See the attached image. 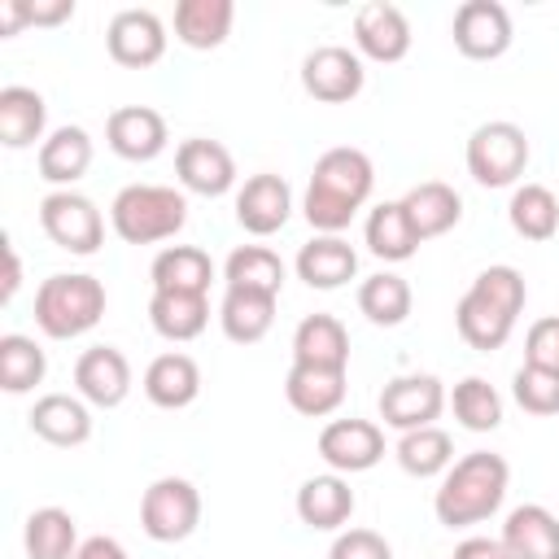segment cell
<instances>
[{
	"label": "cell",
	"instance_id": "obj_1",
	"mask_svg": "<svg viewBox=\"0 0 559 559\" xmlns=\"http://www.w3.org/2000/svg\"><path fill=\"white\" fill-rule=\"evenodd\" d=\"M371 183H376V170H371V157L362 148H345V144L328 148L314 162V175H310V188H306V218H310V227H319L328 236L349 227L358 205L371 197Z\"/></svg>",
	"mask_w": 559,
	"mask_h": 559
},
{
	"label": "cell",
	"instance_id": "obj_2",
	"mask_svg": "<svg viewBox=\"0 0 559 559\" xmlns=\"http://www.w3.org/2000/svg\"><path fill=\"white\" fill-rule=\"evenodd\" d=\"M507 480H511V467H507L502 454L472 450V454H463V459L445 472V480H441V489H437V498H432V511H437V520L450 524V528L476 524V520H485V515H493V511L502 507Z\"/></svg>",
	"mask_w": 559,
	"mask_h": 559
},
{
	"label": "cell",
	"instance_id": "obj_3",
	"mask_svg": "<svg viewBox=\"0 0 559 559\" xmlns=\"http://www.w3.org/2000/svg\"><path fill=\"white\" fill-rule=\"evenodd\" d=\"M109 223L127 245H153V240L175 236L188 223V201L183 192L162 188V183H131L114 197Z\"/></svg>",
	"mask_w": 559,
	"mask_h": 559
},
{
	"label": "cell",
	"instance_id": "obj_4",
	"mask_svg": "<svg viewBox=\"0 0 559 559\" xmlns=\"http://www.w3.org/2000/svg\"><path fill=\"white\" fill-rule=\"evenodd\" d=\"M105 314V288L96 275H48L35 293V323L57 336H83L87 328H96Z\"/></svg>",
	"mask_w": 559,
	"mask_h": 559
},
{
	"label": "cell",
	"instance_id": "obj_5",
	"mask_svg": "<svg viewBox=\"0 0 559 559\" xmlns=\"http://www.w3.org/2000/svg\"><path fill=\"white\" fill-rule=\"evenodd\" d=\"M528 166V140L515 122H480L467 140V170L485 188H507Z\"/></svg>",
	"mask_w": 559,
	"mask_h": 559
},
{
	"label": "cell",
	"instance_id": "obj_6",
	"mask_svg": "<svg viewBox=\"0 0 559 559\" xmlns=\"http://www.w3.org/2000/svg\"><path fill=\"white\" fill-rule=\"evenodd\" d=\"M201 520V493L183 476H162L140 498V528L153 542H183Z\"/></svg>",
	"mask_w": 559,
	"mask_h": 559
},
{
	"label": "cell",
	"instance_id": "obj_7",
	"mask_svg": "<svg viewBox=\"0 0 559 559\" xmlns=\"http://www.w3.org/2000/svg\"><path fill=\"white\" fill-rule=\"evenodd\" d=\"M39 223L48 231L52 245L70 249V253H96L100 240H105V223H100V210L83 197V192H48L39 201Z\"/></svg>",
	"mask_w": 559,
	"mask_h": 559
},
{
	"label": "cell",
	"instance_id": "obj_8",
	"mask_svg": "<svg viewBox=\"0 0 559 559\" xmlns=\"http://www.w3.org/2000/svg\"><path fill=\"white\" fill-rule=\"evenodd\" d=\"M441 406H445V389L437 376H397L380 389V419L402 432L432 428Z\"/></svg>",
	"mask_w": 559,
	"mask_h": 559
},
{
	"label": "cell",
	"instance_id": "obj_9",
	"mask_svg": "<svg viewBox=\"0 0 559 559\" xmlns=\"http://www.w3.org/2000/svg\"><path fill=\"white\" fill-rule=\"evenodd\" d=\"M301 87L323 100V105H341L354 100L362 92V61L358 52L341 48V44H323L301 61Z\"/></svg>",
	"mask_w": 559,
	"mask_h": 559
},
{
	"label": "cell",
	"instance_id": "obj_10",
	"mask_svg": "<svg viewBox=\"0 0 559 559\" xmlns=\"http://www.w3.org/2000/svg\"><path fill=\"white\" fill-rule=\"evenodd\" d=\"M105 44H109V57L118 66L144 70V66L162 61V52H166V26H162V17L153 9H122V13H114V22L105 31Z\"/></svg>",
	"mask_w": 559,
	"mask_h": 559
},
{
	"label": "cell",
	"instance_id": "obj_11",
	"mask_svg": "<svg viewBox=\"0 0 559 559\" xmlns=\"http://www.w3.org/2000/svg\"><path fill=\"white\" fill-rule=\"evenodd\" d=\"M454 44L463 57L489 61L502 57L511 44V17L498 0H463L454 13Z\"/></svg>",
	"mask_w": 559,
	"mask_h": 559
},
{
	"label": "cell",
	"instance_id": "obj_12",
	"mask_svg": "<svg viewBox=\"0 0 559 559\" xmlns=\"http://www.w3.org/2000/svg\"><path fill=\"white\" fill-rule=\"evenodd\" d=\"M319 454L336 472H367L384 459V432L371 419H332L319 432Z\"/></svg>",
	"mask_w": 559,
	"mask_h": 559
},
{
	"label": "cell",
	"instance_id": "obj_13",
	"mask_svg": "<svg viewBox=\"0 0 559 559\" xmlns=\"http://www.w3.org/2000/svg\"><path fill=\"white\" fill-rule=\"evenodd\" d=\"M105 140L127 162H148L166 148V118L148 105H122L105 122Z\"/></svg>",
	"mask_w": 559,
	"mask_h": 559
},
{
	"label": "cell",
	"instance_id": "obj_14",
	"mask_svg": "<svg viewBox=\"0 0 559 559\" xmlns=\"http://www.w3.org/2000/svg\"><path fill=\"white\" fill-rule=\"evenodd\" d=\"M175 170L183 179V188L201 192V197H223L236 183V162L218 140H183L175 153Z\"/></svg>",
	"mask_w": 559,
	"mask_h": 559
},
{
	"label": "cell",
	"instance_id": "obj_15",
	"mask_svg": "<svg viewBox=\"0 0 559 559\" xmlns=\"http://www.w3.org/2000/svg\"><path fill=\"white\" fill-rule=\"evenodd\" d=\"M288 214H293V192H288V183L280 175H253L236 192V218L253 236L280 231L288 223Z\"/></svg>",
	"mask_w": 559,
	"mask_h": 559
},
{
	"label": "cell",
	"instance_id": "obj_16",
	"mask_svg": "<svg viewBox=\"0 0 559 559\" xmlns=\"http://www.w3.org/2000/svg\"><path fill=\"white\" fill-rule=\"evenodd\" d=\"M354 39L367 57L376 61H402L406 48H411V22L397 4H384V0H371L358 9L354 17Z\"/></svg>",
	"mask_w": 559,
	"mask_h": 559
},
{
	"label": "cell",
	"instance_id": "obj_17",
	"mask_svg": "<svg viewBox=\"0 0 559 559\" xmlns=\"http://www.w3.org/2000/svg\"><path fill=\"white\" fill-rule=\"evenodd\" d=\"M74 384H79V393H83L87 402H96V406H118V402L127 397V389H131V367H127L122 349H114V345H92V349H83L79 362H74Z\"/></svg>",
	"mask_w": 559,
	"mask_h": 559
},
{
	"label": "cell",
	"instance_id": "obj_18",
	"mask_svg": "<svg viewBox=\"0 0 559 559\" xmlns=\"http://www.w3.org/2000/svg\"><path fill=\"white\" fill-rule=\"evenodd\" d=\"M293 362L345 371L349 362V332L336 314H306L293 332Z\"/></svg>",
	"mask_w": 559,
	"mask_h": 559
},
{
	"label": "cell",
	"instance_id": "obj_19",
	"mask_svg": "<svg viewBox=\"0 0 559 559\" xmlns=\"http://www.w3.org/2000/svg\"><path fill=\"white\" fill-rule=\"evenodd\" d=\"M511 559H559V520L537 507V502H524L507 515L502 524V537Z\"/></svg>",
	"mask_w": 559,
	"mask_h": 559
},
{
	"label": "cell",
	"instance_id": "obj_20",
	"mask_svg": "<svg viewBox=\"0 0 559 559\" xmlns=\"http://www.w3.org/2000/svg\"><path fill=\"white\" fill-rule=\"evenodd\" d=\"M402 210H406V218H411V227H415L419 240H432V236L450 231V227L463 218L459 192H454L450 183H441V179L415 183V188L402 197Z\"/></svg>",
	"mask_w": 559,
	"mask_h": 559
},
{
	"label": "cell",
	"instance_id": "obj_21",
	"mask_svg": "<svg viewBox=\"0 0 559 559\" xmlns=\"http://www.w3.org/2000/svg\"><path fill=\"white\" fill-rule=\"evenodd\" d=\"M148 275H153V293H201L205 297L214 280V262L197 245H170L153 258Z\"/></svg>",
	"mask_w": 559,
	"mask_h": 559
},
{
	"label": "cell",
	"instance_id": "obj_22",
	"mask_svg": "<svg viewBox=\"0 0 559 559\" xmlns=\"http://www.w3.org/2000/svg\"><path fill=\"white\" fill-rule=\"evenodd\" d=\"M31 428L35 437H44L48 445H83L92 437V415L79 397L70 393H44L31 406Z\"/></svg>",
	"mask_w": 559,
	"mask_h": 559
},
{
	"label": "cell",
	"instance_id": "obj_23",
	"mask_svg": "<svg viewBox=\"0 0 559 559\" xmlns=\"http://www.w3.org/2000/svg\"><path fill=\"white\" fill-rule=\"evenodd\" d=\"M144 393H148L153 406L179 411L201 393V371L188 354H157L144 371Z\"/></svg>",
	"mask_w": 559,
	"mask_h": 559
},
{
	"label": "cell",
	"instance_id": "obj_24",
	"mask_svg": "<svg viewBox=\"0 0 559 559\" xmlns=\"http://www.w3.org/2000/svg\"><path fill=\"white\" fill-rule=\"evenodd\" d=\"M284 393H288V406L319 419V415H332L341 402H345V371H328V367H301L293 362L288 380H284Z\"/></svg>",
	"mask_w": 559,
	"mask_h": 559
},
{
	"label": "cell",
	"instance_id": "obj_25",
	"mask_svg": "<svg viewBox=\"0 0 559 559\" xmlns=\"http://www.w3.org/2000/svg\"><path fill=\"white\" fill-rule=\"evenodd\" d=\"M354 271H358V253L341 236H314L297 253V275L310 288H341L345 280H354Z\"/></svg>",
	"mask_w": 559,
	"mask_h": 559
},
{
	"label": "cell",
	"instance_id": "obj_26",
	"mask_svg": "<svg viewBox=\"0 0 559 559\" xmlns=\"http://www.w3.org/2000/svg\"><path fill=\"white\" fill-rule=\"evenodd\" d=\"M297 515L310 528H341L354 515V489L341 476H310L297 489Z\"/></svg>",
	"mask_w": 559,
	"mask_h": 559
},
{
	"label": "cell",
	"instance_id": "obj_27",
	"mask_svg": "<svg viewBox=\"0 0 559 559\" xmlns=\"http://www.w3.org/2000/svg\"><path fill=\"white\" fill-rule=\"evenodd\" d=\"M236 4L231 0H179L175 4V35L188 48H218L231 31Z\"/></svg>",
	"mask_w": 559,
	"mask_h": 559
},
{
	"label": "cell",
	"instance_id": "obj_28",
	"mask_svg": "<svg viewBox=\"0 0 559 559\" xmlns=\"http://www.w3.org/2000/svg\"><path fill=\"white\" fill-rule=\"evenodd\" d=\"M44 118H48V105L35 87H22V83L0 87V140L9 148L35 144L44 131Z\"/></svg>",
	"mask_w": 559,
	"mask_h": 559
},
{
	"label": "cell",
	"instance_id": "obj_29",
	"mask_svg": "<svg viewBox=\"0 0 559 559\" xmlns=\"http://www.w3.org/2000/svg\"><path fill=\"white\" fill-rule=\"evenodd\" d=\"M218 319H223V332L236 345H253L275 323V297L249 293V288H227L223 293V306H218Z\"/></svg>",
	"mask_w": 559,
	"mask_h": 559
},
{
	"label": "cell",
	"instance_id": "obj_30",
	"mask_svg": "<svg viewBox=\"0 0 559 559\" xmlns=\"http://www.w3.org/2000/svg\"><path fill=\"white\" fill-rule=\"evenodd\" d=\"M26 555L31 559H74L79 550V528H74V515L61 511V507H39L26 515Z\"/></svg>",
	"mask_w": 559,
	"mask_h": 559
},
{
	"label": "cell",
	"instance_id": "obj_31",
	"mask_svg": "<svg viewBox=\"0 0 559 559\" xmlns=\"http://www.w3.org/2000/svg\"><path fill=\"white\" fill-rule=\"evenodd\" d=\"M92 166V140L83 127H57L39 144V175L48 183H74Z\"/></svg>",
	"mask_w": 559,
	"mask_h": 559
},
{
	"label": "cell",
	"instance_id": "obj_32",
	"mask_svg": "<svg viewBox=\"0 0 559 559\" xmlns=\"http://www.w3.org/2000/svg\"><path fill=\"white\" fill-rule=\"evenodd\" d=\"M367 249L376 258H384V262H406L419 249V236H415L402 201H380L367 214Z\"/></svg>",
	"mask_w": 559,
	"mask_h": 559
},
{
	"label": "cell",
	"instance_id": "obj_33",
	"mask_svg": "<svg viewBox=\"0 0 559 559\" xmlns=\"http://www.w3.org/2000/svg\"><path fill=\"white\" fill-rule=\"evenodd\" d=\"M223 275H227V288H249V293H266V297H280V288H284V262L266 245L231 249V258L223 262Z\"/></svg>",
	"mask_w": 559,
	"mask_h": 559
},
{
	"label": "cell",
	"instance_id": "obj_34",
	"mask_svg": "<svg viewBox=\"0 0 559 559\" xmlns=\"http://www.w3.org/2000/svg\"><path fill=\"white\" fill-rule=\"evenodd\" d=\"M148 319L166 341H192L210 323V306L201 293H153Z\"/></svg>",
	"mask_w": 559,
	"mask_h": 559
},
{
	"label": "cell",
	"instance_id": "obj_35",
	"mask_svg": "<svg viewBox=\"0 0 559 559\" xmlns=\"http://www.w3.org/2000/svg\"><path fill=\"white\" fill-rule=\"evenodd\" d=\"M454 323H459V336L472 345V349H498V345H507V336H511V314L507 310H498L493 301H485L480 293H463V301H459V310H454Z\"/></svg>",
	"mask_w": 559,
	"mask_h": 559
},
{
	"label": "cell",
	"instance_id": "obj_36",
	"mask_svg": "<svg viewBox=\"0 0 559 559\" xmlns=\"http://www.w3.org/2000/svg\"><path fill=\"white\" fill-rule=\"evenodd\" d=\"M511 227L524 236V240H550L559 231V201L546 183H524L511 192Z\"/></svg>",
	"mask_w": 559,
	"mask_h": 559
},
{
	"label": "cell",
	"instance_id": "obj_37",
	"mask_svg": "<svg viewBox=\"0 0 559 559\" xmlns=\"http://www.w3.org/2000/svg\"><path fill=\"white\" fill-rule=\"evenodd\" d=\"M358 310L380 323V328H397L406 314H411V284L393 271H380V275H367L358 284Z\"/></svg>",
	"mask_w": 559,
	"mask_h": 559
},
{
	"label": "cell",
	"instance_id": "obj_38",
	"mask_svg": "<svg viewBox=\"0 0 559 559\" xmlns=\"http://www.w3.org/2000/svg\"><path fill=\"white\" fill-rule=\"evenodd\" d=\"M48 362H44V349L31 341V336H0V389L4 393H26L44 380Z\"/></svg>",
	"mask_w": 559,
	"mask_h": 559
},
{
	"label": "cell",
	"instance_id": "obj_39",
	"mask_svg": "<svg viewBox=\"0 0 559 559\" xmlns=\"http://www.w3.org/2000/svg\"><path fill=\"white\" fill-rule=\"evenodd\" d=\"M450 406H454V419H459L463 428H472V432H493V428L502 424V397H498V389H493L489 380H480V376L459 380Z\"/></svg>",
	"mask_w": 559,
	"mask_h": 559
},
{
	"label": "cell",
	"instance_id": "obj_40",
	"mask_svg": "<svg viewBox=\"0 0 559 559\" xmlns=\"http://www.w3.org/2000/svg\"><path fill=\"white\" fill-rule=\"evenodd\" d=\"M450 459H454V445H450V432L441 428H415V432H402L397 441V463L419 480L450 472Z\"/></svg>",
	"mask_w": 559,
	"mask_h": 559
},
{
	"label": "cell",
	"instance_id": "obj_41",
	"mask_svg": "<svg viewBox=\"0 0 559 559\" xmlns=\"http://www.w3.org/2000/svg\"><path fill=\"white\" fill-rule=\"evenodd\" d=\"M472 293H480L485 301H493V306L507 310L511 319L524 310V297H528L524 275H520L515 266H485V271L472 280Z\"/></svg>",
	"mask_w": 559,
	"mask_h": 559
},
{
	"label": "cell",
	"instance_id": "obj_42",
	"mask_svg": "<svg viewBox=\"0 0 559 559\" xmlns=\"http://www.w3.org/2000/svg\"><path fill=\"white\" fill-rule=\"evenodd\" d=\"M515 402L528 415H559V376L524 362L515 371Z\"/></svg>",
	"mask_w": 559,
	"mask_h": 559
},
{
	"label": "cell",
	"instance_id": "obj_43",
	"mask_svg": "<svg viewBox=\"0 0 559 559\" xmlns=\"http://www.w3.org/2000/svg\"><path fill=\"white\" fill-rule=\"evenodd\" d=\"M524 362L559 376V319H555V314H550V319H537V323L528 328V341H524Z\"/></svg>",
	"mask_w": 559,
	"mask_h": 559
},
{
	"label": "cell",
	"instance_id": "obj_44",
	"mask_svg": "<svg viewBox=\"0 0 559 559\" xmlns=\"http://www.w3.org/2000/svg\"><path fill=\"white\" fill-rule=\"evenodd\" d=\"M328 559H393V550H389V542H384L380 533H371V528H349V533H341V537L332 542Z\"/></svg>",
	"mask_w": 559,
	"mask_h": 559
},
{
	"label": "cell",
	"instance_id": "obj_45",
	"mask_svg": "<svg viewBox=\"0 0 559 559\" xmlns=\"http://www.w3.org/2000/svg\"><path fill=\"white\" fill-rule=\"evenodd\" d=\"M450 559H511V555H507V546L493 542V537H467V542L454 546Z\"/></svg>",
	"mask_w": 559,
	"mask_h": 559
},
{
	"label": "cell",
	"instance_id": "obj_46",
	"mask_svg": "<svg viewBox=\"0 0 559 559\" xmlns=\"http://www.w3.org/2000/svg\"><path fill=\"white\" fill-rule=\"evenodd\" d=\"M74 559H131V555H127L122 542H114V537H87V542H79Z\"/></svg>",
	"mask_w": 559,
	"mask_h": 559
},
{
	"label": "cell",
	"instance_id": "obj_47",
	"mask_svg": "<svg viewBox=\"0 0 559 559\" xmlns=\"http://www.w3.org/2000/svg\"><path fill=\"white\" fill-rule=\"evenodd\" d=\"M74 13V0H52V4H26V17L31 22H61V17H70Z\"/></svg>",
	"mask_w": 559,
	"mask_h": 559
},
{
	"label": "cell",
	"instance_id": "obj_48",
	"mask_svg": "<svg viewBox=\"0 0 559 559\" xmlns=\"http://www.w3.org/2000/svg\"><path fill=\"white\" fill-rule=\"evenodd\" d=\"M22 22H31L26 17V0H4L0 4V35H17Z\"/></svg>",
	"mask_w": 559,
	"mask_h": 559
},
{
	"label": "cell",
	"instance_id": "obj_49",
	"mask_svg": "<svg viewBox=\"0 0 559 559\" xmlns=\"http://www.w3.org/2000/svg\"><path fill=\"white\" fill-rule=\"evenodd\" d=\"M17 284H22V262H17V253H13V245L4 240V301L17 293Z\"/></svg>",
	"mask_w": 559,
	"mask_h": 559
}]
</instances>
